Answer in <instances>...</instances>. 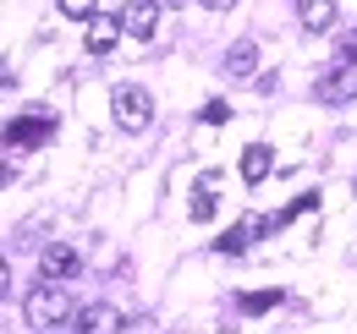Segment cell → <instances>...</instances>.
Here are the masks:
<instances>
[{"mask_svg":"<svg viewBox=\"0 0 357 334\" xmlns=\"http://www.w3.org/2000/svg\"><path fill=\"white\" fill-rule=\"evenodd\" d=\"M22 318L33 329H55V324H72V296L61 291L55 280H39L33 291L22 296Z\"/></svg>","mask_w":357,"mask_h":334,"instance_id":"obj_1","label":"cell"},{"mask_svg":"<svg viewBox=\"0 0 357 334\" xmlns=\"http://www.w3.org/2000/svg\"><path fill=\"white\" fill-rule=\"evenodd\" d=\"M110 116H116V126H121V132H143V126L154 121V99H149V88L121 83L116 93H110Z\"/></svg>","mask_w":357,"mask_h":334,"instance_id":"obj_2","label":"cell"},{"mask_svg":"<svg viewBox=\"0 0 357 334\" xmlns=\"http://www.w3.org/2000/svg\"><path fill=\"white\" fill-rule=\"evenodd\" d=\"M313 99H319V104H352L357 99V66L352 61H335V72H324V77L313 83Z\"/></svg>","mask_w":357,"mask_h":334,"instance_id":"obj_3","label":"cell"},{"mask_svg":"<svg viewBox=\"0 0 357 334\" xmlns=\"http://www.w3.org/2000/svg\"><path fill=\"white\" fill-rule=\"evenodd\" d=\"M55 137V121L50 116H22V121H11L0 132V148H39Z\"/></svg>","mask_w":357,"mask_h":334,"instance_id":"obj_4","label":"cell"},{"mask_svg":"<svg viewBox=\"0 0 357 334\" xmlns=\"http://www.w3.org/2000/svg\"><path fill=\"white\" fill-rule=\"evenodd\" d=\"M72 334H121V312H116L110 301L77 307V312H72Z\"/></svg>","mask_w":357,"mask_h":334,"instance_id":"obj_5","label":"cell"},{"mask_svg":"<svg viewBox=\"0 0 357 334\" xmlns=\"http://www.w3.org/2000/svg\"><path fill=\"white\" fill-rule=\"evenodd\" d=\"M121 28H127L132 39H154V28H160V0H127V6H121Z\"/></svg>","mask_w":357,"mask_h":334,"instance_id":"obj_6","label":"cell"},{"mask_svg":"<svg viewBox=\"0 0 357 334\" xmlns=\"http://www.w3.org/2000/svg\"><path fill=\"white\" fill-rule=\"evenodd\" d=\"M72 274H77V252L66 247V241H50V247L39 252V280H55V285H61V280H72Z\"/></svg>","mask_w":357,"mask_h":334,"instance_id":"obj_7","label":"cell"},{"mask_svg":"<svg viewBox=\"0 0 357 334\" xmlns=\"http://www.w3.org/2000/svg\"><path fill=\"white\" fill-rule=\"evenodd\" d=\"M335 6H341V0H297V22H303L308 33H330V28H335Z\"/></svg>","mask_w":357,"mask_h":334,"instance_id":"obj_8","label":"cell"},{"mask_svg":"<svg viewBox=\"0 0 357 334\" xmlns=\"http://www.w3.org/2000/svg\"><path fill=\"white\" fill-rule=\"evenodd\" d=\"M121 33H127L121 17H89V55H110Z\"/></svg>","mask_w":357,"mask_h":334,"instance_id":"obj_9","label":"cell"},{"mask_svg":"<svg viewBox=\"0 0 357 334\" xmlns=\"http://www.w3.org/2000/svg\"><path fill=\"white\" fill-rule=\"evenodd\" d=\"M269 170H275V148H269V143H248V148H242V181L259 186Z\"/></svg>","mask_w":357,"mask_h":334,"instance_id":"obj_10","label":"cell"},{"mask_svg":"<svg viewBox=\"0 0 357 334\" xmlns=\"http://www.w3.org/2000/svg\"><path fill=\"white\" fill-rule=\"evenodd\" d=\"M225 72H231V77H253V72H259V49H253L248 39L231 44V55H225Z\"/></svg>","mask_w":357,"mask_h":334,"instance_id":"obj_11","label":"cell"},{"mask_svg":"<svg viewBox=\"0 0 357 334\" xmlns=\"http://www.w3.org/2000/svg\"><path fill=\"white\" fill-rule=\"evenodd\" d=\"M192 219H215V175L198 181V192H192Z\"/></svg>","mask_w":357,"mask_h":334,"instance_id":"obj_12","label":"cell"},{"mask_svg":"<svg viewBox=\"0 0 357 334\" xmlns=\"http://www.w3.org/2000/svg\"><path fill=\"white\" fill-rule=\"evenodd\" d=\"M61 6V17H72V22H89V17H99V0H55Z\"/></svg>","mask_w":357,"mask_h":334,"instance_id":"obj_13","label":"cell"},{"mask_svg":"<svg viewBox=\"0 0 357 334\" xmlns=\"http://www.w3.org/2000/svg\"><path fill=\"white\" fill-rule=\"evenodd\" d=\"M269 307H280V291H253V296H242V312H269Z\"/></svg>","mask_w":357,"mask_h":334,"instance_id":"obj_14","label":"cell"},{"mask_svg":"<svg viewBox=\"0 0 357 334\" xmlns=\"http://www.w3.org/2000/svg\"><path fill=\"white\" fill-rule=\"evenodd\" d=\"M225 116H231V110H225L220 99H215V104H209V110H204V121H209V126H220V121H225Z\"/></svg>","mask_w":357,"mask_h":334,"instance_id":"obj_15","label":"cell"},{"mask_svg":"<svg viewBox=\"0 0 357 334\" xmlns=\"http://www.w3.org/2000/svg\"><path fill=\"white\" fill-rule=\"evenodd\" d=\"M11 291V263H6V257H0V296Z\"/></svg>","mask_w":357,"mask_h":334,"instance_id":"obj_16","label":"cell"},{"mask_svg":"<svg viewBox=\"0 0 357 334\" xmlns=\"http://www.w3.org/2000/svg\"><path fill=\"white\" fill-rule=\"evenodd\" d=\"M204 11H225V6H236V0H198Z\"/></svg>","mask_w":357,"mask_h":334,"instance_id":"obj_17","label":"cell"},{"mask_svg":"<svg viewBox=\"0 0 357 334\" xmlns=\"http://www.w3.org/2000/svg\"><path fill=\"white\" fill-rule=\"evenodd\" d=\"M0 334H6V329H0Z\"/></svg>","mask_w":357,"mask_h":334,"instance_id":"obj_18","label":"cell"},{"mask_svg":"<svg viewBox=\"0 0 357 334\" xmlns=\"http://www.w3.org/2000/svg\"><path fill=\"white\" fill-rule=\"evenodd\" d=\"M66 334H72V329H66Z\"/></svg>","mask_w":357,"mask_h":334,"instance_id":"obj_19","label":"cell"}]
</instances>
